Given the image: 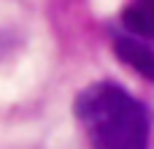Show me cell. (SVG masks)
<instances>
[{
    "label": "cell",
    "mask_w": 154,
    "mask_h": 149,
    "mask_svg": "<svg viewBox=\"0 0 154 149\" xmlns=\"http://www.w3.org/2000/svg\"><path fill=\"white\" fill-rule=\"evenodd\" d=\"M73 117L89 149H149L152 111L127 87L103 79L76 95Z\"/></svg>",
    "instance_id": "obj_1"
},
{
    "label": "cell",
    "mask_w": 154,
    "mask_h": 149,
    "mask_svg": "<svg viewBox=\"0 0 154 149\" xmlns=\"http://www.w3.org/2000/svg\"><path fill=\"white\" fill-rule=\"evenodd\" d=\"M111 46H114V54L130 65L138 76H143L146 81H154V46L146 43L143 38L122 30V27H114L111 30Z\"/></svg>",
    "instance_id": "obj_2"
},
{
    "label": "cell",
    "mask_w": 154,
    "mask_h": 149,
    "mask_svg": "<svg viewBox=\"0 0 154 149\" xmlns=\"http://www.w3.org/2000/svg\"><path fill=\"white\" fill-rule=\"evenodd\" d=\"M119 27L154 43V0H130L119 16Z\"/></svg>",
    "instance_id": "obj_3"
}]
</instances>
